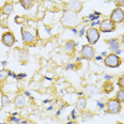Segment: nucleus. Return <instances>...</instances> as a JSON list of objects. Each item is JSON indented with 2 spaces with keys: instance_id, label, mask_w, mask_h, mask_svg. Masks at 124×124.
Wrapping results in <instances>:
<instances>
[{
  "instance_id": "10",
  "label": "nucleus",
  "mask_w": 124,
  "mask_h": 124,
  "mask_svg": "<svg viewBox=\"0 0 124 124\" xmlns=\"http://www.w3.org/2000/svg\"><path fill=\"white\" fill-rule=\"evenodd\" d=\"M22 33H23V39H24V42L27 43V44H30L34 41V37L31 34L30 32L28 31H25V30H22Z\"/></svg>"
},
{
  "instance_id": "24",
  "label": "nucleus",
  "mask_w": 124,
  "mask_h": 124,
  "mask_svg": "<svg viewBox=\"0 0 124 124\" xmlns=\"http://www.w3.org/2000/svg\"><path fill=\"white\" fill-rule=\"evenodd\" d=\"M115 3L118 7H123L124 6V0H115Z\"/></svg>"
},
{
  "instance_id": "1",
  "label": "nucleus",
  "mask_w": 124,
  "mask_h": 124,
  "mask_svg": "<svg viewBox=\"0 0 124 124\" xmlns=\"http://www.w3.org/2000/svg\"><path fill=\"white\" fill-rule=\"evenodd\" d=\"M63 23L65 25H69V26H73V25H76L78 23V16L75 12H72V11H68L64 13V16H63Z\"/></svg>"
},
{
  "instance_id": "28",
  "label": "nucleus",
  "mask_w": 124,
  "mask_h": 124,
  "mask_svg": "<svg viewBox=\"0 0 124 124\" xmlns=\"http://www.w3.org/2000/svg\"><path fill=\"white\" fill-rule=\"evenodd\" d=\"M122 44L124 45V35H123V38H122Z\"/></svg>"
},
{
  "instance_id": "13",
  "label": "nucleus",
  "mask_w": 124,
  "mask_h": 124,
  "mask_svg": "<svg viewBox=\"0 0 124 124\" xmlns=\"http://www.w3.org/2000/svg\"><path fill=\"white\" fill-rule=\"evenodd\" d=\"M76 108H77V110H84L85 108H86V99L80 97V99L77 101Z\"/></svg>"
},
{
  "instance_id": "12",
  "label": "nucleus",
  "mask_w": 124,
  "mask_h": 124,
  "mask_svg": "<svg viewBox=\"0 0 124 124\" xmlns=\"http://www.w3.org/2000/svg\"><path fill=\"white\" fill-rule=\"evenodd\" d=\"M25 96L23 94H18L16 96V99H15V105L17 106V107H23V106L25 105Z\"/></svg>"
},
{
  "instance_id": "9",
  "label": "nucleus",
  "mask_w": 124,
  "mask_h": 124,
  "mask_svg": "<svg viewBox=\"0 0 124 124\" xmlns=\"http://www.w3.org/2000/svg\"><path fill=\"white\" fill-rule=\"evenodd\" d=\"M69 9L71 10L72 12H79L80 11V9H81V3H80V1H78V0H74V1H71L69 3Z\"/></svg>"
},
{
  "instance_id": "25",
  "label": "nucleus",
  "mask_w": 124,
  "mask_h": 124,
  "mask_svg": "<svg viewBox=\"0 0 124 124\" xmlns=\"http://www.w3.org/2000/svg\"><path fill=\"white\" fill-rule=\"evenodd\" d=\"M119 86L122 88V89H124V76L120 77V79H119Z\"/></svg>"
},
{
  "instance_id": "14",
  "label": "nucleus",
  "mask_w": 124,
  "mask_h": 124,
  "mask_svg": "<svg viewBox=\"0 0 124 124\" xmlns=\"http://www.w3.org/2000/svg\"><path fill=\"white\" fill-rule=\"evenodd\" d=\"M87 93L89 95H95L99 93V89L94 86H89V87H87Z\"/></svg>"
},
{
  "instance_id": "4",
  "label": "nucleus",
  "mask_w": 124,
  "mask_h": 124,
  "mask_svg": "<svg viewBox=\"0 0 124 124\" xmlns=\"http://www.w3.org/2000/svg\"><path fill=\"white\" fill-rule=\"evenodd\" d=\"M121 110V105L118 100H110L107 103V111L112 115H117Z\"/></svg>"
},
{
  "instance_id": "27",
  "label": "nucleus",
  "mask_w": 124,
  "mask_h": 124,
  "mask_svg": "<svg viewBox=\"0 0 124 124\" xmlns=\"http://www.w3.org/2000/svg\"><path fill=\"white\" fill-rule=\"evenodd\" d=\"M106 55H107V54H106V53H105V51H103V53H102V56H103V57H105Z\"/></svg>"
},
{
  "instance_id": "8",
  "label": "nucleus",
  "mask_w": 124,
  "mask_h": 124,
  "mask_svg": "<svg viewBox=\"0 0 124 124\" xmlns=\"http://www.w3.org/2000/svg\"><path fill=\"white\" fill-rule=\"evenodd\" d=\"M2 43L4 44L8 47H11L13 46V44L15 43V38L13 35V33L11 32H7L2 35Z\"/></svg>"
},
{
  "instance_id": "2",
  "label": "nucleus",
  "mask_w": 124,
  "mask_h": 124,
  "mask_svg": "<svg viewBox=\"0 0 124 124\" xmlns=\"http://www.w3.org/2000/svg\"><path fill=\"white\" fill-rule=\"evenodd\" d=\"M105 64L107 66H109V68H118L119 65L121 64V60L120 58L115 55V54H110V55H108L106 57V59L104 60Z\"/></svg>"
},
{
  "instance_id": "17",
  "label": "nucleus",
  "mask_w": 124,
  "mask_h": 124,
  "mask_svg": "<svg viewBox=\"0 0 124 124\" xmlns=\"http://www.w3.org/2000/svg\"><path fill=\"white\" fill-rule=\"evenodd\" d=\"M113 90V85L111 84V82H106V84L104 85V91L106 93H110Z\"/></svg>"
},
{
  "instance_id": "16",
  "label": "nucleus",
  "mask_w": 124,
  "mask_h": 124,
  "mask_svg": "<svg viewBox=\"0 0 124 124\" xmlns=\"http://www.w3.org/2000/svg\"><path fill=\"white\" fill-rule=\"evenodd\" d=\"M20 3L22 6L25 8V9H30L31 6H32V0H20Z\"/></svg>"
},
{
  "instance_id": "23",
  "label": "nucleus",
  "mask_w": 124,
  "mask_h": 124,
  "mask_svg": "<svg viewBox=\"0 0 124 124\" xmlns=\"http://www.w3.org/2000/svg\"><path fill=\"white\" fill-rule=\"evenodd\" d=\"M82 119H84V121L90 120V119H92V115L90 112H85L84 115H82Z\"/></svg>"
},
{
  "instance_id": "19",
  "label": "nucleus",
  "mask_w": 124,
  "mask_h": 124,
  "mask_svg": "<svg viewBox=\"0 0 124 124\" xmlns=\"http://www.w3.org/2000/svg\"><path fill=\"white\" fill-rule=\"evenodd\" d=\"M2 11H3V13H6V14H10V13L13 11V6H12L11 3H7L6 6L3 7Z\"/></svg>"
},
{
  "instance_id": "15",
  "label": "nucleus",
  "mask_w": 124,
  "mask_h": 124,
  "mask_svg": "<svg viewBox=\"0 0 124 124\" xmlns=\"http://www.w3.org/2000/svg\"><path fill=\"white\" fill-rule=\"evenodd\" d=\"M74 48H75V42L74 41H69L65 45V50L68 53H72L74 50Z\"/></svg>"
},
{
  "instance_id": "7",
  "label": "nucleus",
  "mask_w": 124,
  "mask_h": 124,
  "mask_svg": "<svg viewBox=\"0 0 124 124\" xmlns=\"http://www.w3.org/2000/svg\"><path fill=\"white\" fill-rule=\"evenodd\" d=\"M80 54H81L82 58L89 59V60H91V59L94 58V56H95V51L93 49L92 46H90V45H85L84 47H82Z\"/></svg>"
},
{
  "instance_id": "6",
  "label": "nucleus",
  "mask_w": 124,
  "mask_h": 124,
  "mask_svg": "<svg viewBox=\"0 0 124 124\" xmlns=\"http://www.w3.org/2000/svg\"><path fill=\"white\" fill-rule=\"evenodd\" d=\"M110 19L113 23H122L124 20V11L122 9H116L113 10L111 15H110Z\"/></svg>"
},
{
  "instance_id": "5",
  "label": "nucleus",
  "mask_w": 124,
  "mask_h": 124,
  "mask_svg": "<svg viewBox=\"0 0 124 124\" xmlns=\"http://www.w3.org/2000/svg\"><path fill=\"white\" fill-rule=\"evenodd\" d=\"M116 29V25L111 19H105L100 24V30L102 32H110Z\"/></svg>"
},
{
  "instance_id": "22",
  "label": "nucleus",
  "mask_w": 124,
  "mask_h": 124,
  "mask_svg": "<svg viewBox=\"0 0 124 124\" xmlns=\"http://www.w3.org/2000/svg\"><path fill=\"white\" fill-rule=\"evenodd\" d=\"M100 13H96V12H94V13H92V14H90L89 15V19L90 20H94V19H96L97 17L100 16Z\"/></svg>"
},
{
  "instance_id": "26",
  "label": "nucleus",
  "mask_w": 124,
  "mask_h": 124,
  "mask_svg": "<svg viewBox=\"0 0 124 124\" xmlns=\"http://www.w3.org/2000/svg\"><path fill=\"white\" fill-rule=\"evenodd\" d=\"M11 121H13V122H15V123L19 122V120L18 119H16V118H11Z\"/></svg>"
},
{
  "instance_id": "21",
  "label": "nucleus",
  "mask_w": 124,
  "mask_h": 124,
  "mask_svg": "<svg viewBox=\"0 0 124 124\" xmlns=\"http://www.w3.org/2000/svg\"><path fill=\"white\" fill-rule=\"evenodd\" d=\"M1 102H2V105L3 106H9L10 105V100L7 95H2L1 97Z\"/></svg>"
},
{
  "instance_id": "3",
  "label": "nucleus",
  "mask_w": 124,
  "mask_h": 124,
  "mask_svg": "<svg viewBox=\"0 0 124 124\" xmlns=\"http://www.w3.org/2000/svg\"><path fill=\"white\" fill-rule=\"evenodd\" d=\"M86 37L90 44H95L100 39V31L95 29V28H90V29L87 30Z\"/></svg>"
},
{
  "instance_id": "11",
  "label": "nucleus",
  "mask_w": 124,
  "mask_h": 124,
  "mask_svg": "<svg viewBox=\"0 0 124 124\" xmlns=\"http://www.w3.org/2000/svg\"><path fill=\"white\" fill-rule=\"evenodd\" d=\"M108 45H109V48L111 49V51H113V53H116L117 50H119V47H120L117 39H110V40L108 41Z\"/></svg>"
},
{
  "instance_id": "20",
  "label": "nucleus",
  "mask_w": 124,
  "mask_h": 124,
  "mask_svg": "<svg viewBox=\"0 0 124 124\" xmlns=\"http://www.w3.org/2000/svg\"><path fill=\"white\" fill-rule=\"evenodd\" d=\"M8 75H9L8 71H6V70H1V71H0V80H6Z\"/></svg>"
},
{
  "instance_id": "18",
  "label": "nucleus",
  "mask_w": 124,
  "mask_h": 124,
  "mask_svg": "<svg viewBox=\"0 0 124 124\" xmlns=\"http://www.w3.org/2000/svg\"><path fill=\"white\" fill-rule=\"evenodd\" d=\"M117 100L120 103L124 102V89H121V90H119V91H118V93H117Z\"/></svg>"
}]
</instances>
